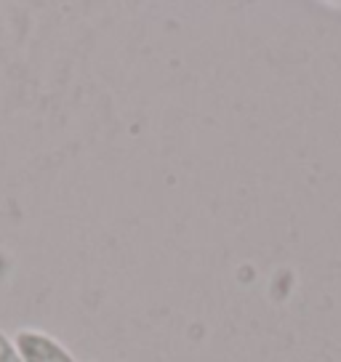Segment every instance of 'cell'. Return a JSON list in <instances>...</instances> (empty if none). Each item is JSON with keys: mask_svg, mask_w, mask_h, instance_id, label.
I'll return each instance as SVG.
<instances>
[{"mask_svg": "<svg viewBox=\"0 0 341 362\" xmlns=\"http://www.w3.org/2000/svg\"><path fill=\"white\" fill-rule=\"evenodd\" d=\"M16 351H19L22 362H75L62 344L37 330H19Z\"/></svg>", "mask_w": 341, "mask_h": 362, "instance_id": "obj_1", "label": "cell"}, {"mask_svg": "<svg viewBox=\"0 0 341 362\" xmlns=\"http://www.w3.org/2000/svg\"><path fill=\"white\" fill-rule=\"evenodd\" d=\"M0 362H22V357H19L16 346H13L11 341L6 339L3 333H0Z\"/></svg>", "mask_w": 341, "mask_h": 362, "instance_id": "obj_2", "label": "cell"}]
</instances>
